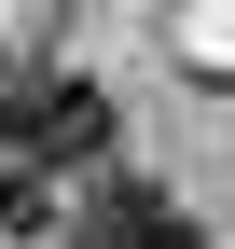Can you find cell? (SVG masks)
I'll use <instances>...</instances> for the list:
<instances>
[{
  "instance_id": "3957f363",
  "label": "cell",
  "mask_w": 235,
  "mask_h": 249,
  "mask_svg": "<svg viewBox=\"0 0 235 249\" xmlns=\"http://www.w3.org/2000/svg\"><path fill=\"white\" fill-rule=\"evenodd\" d=\"M0 235H55V166L0 152Z\"/></svg>"
},
{
  "instance_id": "7a4b0ae2",
  "label": "cell",
  "mask_w": 235,
  "mask_h": 249,
  "mask_svg": "<svg viewBox=\"0 0 235 249\" xmlns=\"http://www.w3.org/2000/svg\"><path fill=\"white\" fill-rule=\"evenodd\" d=\"M69 249H208V235H194L180 208L152 194V180H111V194H97V208L69 222Z\"/></svg>"
},
{
  "instance_id": "6da1fadb",
  "label": "cell",
  "mask_w": 235,
  "mask_h": 249,
  "mask_svg": "<svg viewBox=\"0 0 235 249\" xmlns=\"http://www.w3.org/2000/svg\"><path fill=\"white\" fill-rule=\"evenodd\" d=\"M0 152H28V166H97L111 152V97L83 70H14L0 83Z\"/></svg>"
}]
</instances>
